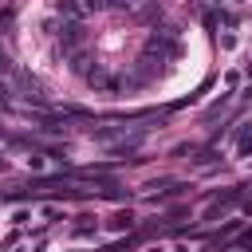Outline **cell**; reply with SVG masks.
<instances>
[{"label":"cell","mask_w":252,"mask_h":252,"mask_svg":"<svg viewBox=\"0 0 252 252\" xmlns=\"http://www.w3.org/2000/svg\"><path fill=\"white\" fill-rule=\"evenodd\" d=\"M240 154H252V130L240 134Z\"/></svg>","instance_id":"cell-1"}]
</instances>
